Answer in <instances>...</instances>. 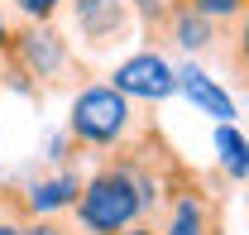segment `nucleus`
I'll list each match as a JSON object with an SVG mask.
<instances>
[{
    "label": "nucleus",
    "mask_w": 249,
    "mask_h": 235,
    "mask_svg": "<svg viewBox=\"0 0 249 235\" xmlns=\"http://www.w3.org/2000/svg\"><path fill=\"white\" fill-rule=\"evenodd\" d=\"M225 62L240 77V87L249 91V10L240 20H230V43H225Z\"/></svg>",
    "instance_id": "12"
},
{
    "label": "nucleus",
    "mask_w": 249,
    "mask_h": 235,
    "mask_svg": "<svg viewBox=\"0 0 249 235\" xmlns=\"http://www.w3.org/2000/svg\"><path fill=\"white\" fill-rule=\"evenodd\" d=\"M0 87L24 91L29 101L87 87V62L62 20H15L10 43L0 48Z\"/></svg>",
    "instance_id": "1"
},
{
    "label": "nucleus",
    "mask_w": 249,
    "mask_h": 235,
    "mask_svg": "<svg viewBox=\"0 0 249 235\" xmlns=\"http://www.w3.org/2000/svg\"><path fill=\"white\" fill-rule=\"evenodd\" d=\"M67 216L77 221L82 235H115V231H124V226L149 221L144 192H139V177L129 168V158L106 154L91 173H87L82 192H77V206H72Z\"/></svg>",
    "instance_id": "3"
},
{
    "label": "nucleus",
    "mask_w": 249,
    "mask_h": 235,
    "mask_svg": "<svg viewBox=\"0 0 249 235\" xmlns=\"http://www.w3.org/2000/svg\"><path fill=\"white\" fill-rule=\"evenodd\" d=\"M106 82L115 91H124L129 101H139V106H163L168 96H178V67L158 48H139V53L115 62L106 72Z\"/></svg>",
    "instance_id": "7"
},
{
    "label": "nucleus",
    "mask_w": 249,
    "mask_h": 235,
    "mask_svg": "<svg viewBox=\"0 0 249 235\" xmlns=\"http://www.w3.org/2000/svg\"><path fill=\"white\" fill-rule=\"evenodd\" d=\"M134 5V20H139V29H144V43L158 48V43H168V15H173V0H129Z\"/></svg>",
    "instance_id": "11"
},
{
    "label": "nucleus",
    "mask_w": 249,
    "mask_h": 235,
    "mask_svg": "<svg viewBox=\"0 0 249 235\" xmlns=\"http://www.w3.org/2000/svg\"><path fill=\"white\" fill-rule=\"evenodd\" d=\"M0 235H24V231H19V221H15V216H5V211H0Z\"/></svg>",
    "instance_id": "18"
},
{
    "label": "nucleus",
    "mask_w": 249,
    "mask_h": 235,
    "mask_svg": "<svg viewBox=\"0 0 249 235\" xmlns=\"http://www.w3.org/2000/svg\"><path fill=\"white\" fill-rule=\"evenodd\" d=\"M115 235H158V226H149V221H139V226H124V231H115Z\"/></svg>",
    "instance_id": "17"
},
{
    "label": "nucleus",
    "mask_w": 249,
    "mask_h": 235,
    "mask_svg": "<svg viewBox=\"0 0 249 235\" xmlns=\"http://www.w3.org/2000/svg\"><path fill=\"white\" fill-rule=\"evenodd\" d=\"M58 20L72 34V43L87 48V53H110V48L129 43L139 29L129 0H67Z\"/></svg>",
    "instance_id": "5"
},
{
    "label": "nucleus",
    "mask_w": 249,
    "mask_h": 235,
    "mask_svg": "<svg viewBox=\"0 0 249 235\" xmlns=\"http://www.w3.org/2000/svg\"><path fill=\"white\" fill-rule=\"evenodd\" d=\"M154 226L158 235H220V197L182 158L168 168V192H163Z\"/></svg>",
    "instance_id": "4"
},
{
    "label": "nucleus",
    "mask_w": 249,
    "mask_h": 235,
    "mask_svg": "<svg viewBox=\"0 0 249 235\" xmlns=\"http://www.w3.org/2000/svg\"><path fill=\"white\" fill-rule=\"evenodd\" d=\"M149 125H158L154 116L139 111V101H129L124 91H115L110 82H87V87L72 91V106H67V135L77 139L82 154H120L129 149Z\"/></svg>",
    "instance_id": "2"
},
{
    "label": "nucleus",
    "mask_w": 249,
    "mask_h": 235,
    "mask_svg": "<svg viewBox=\"0 0 249 235\" xmlns=\"http://www.w3.org/2000/svg\"><path fill=\"white\" fill-rule=\"evenodd\" d=\"M216 20H206V15H196L192 5L182 0H173V15H168V43H178L182 53H211L216 48Z\"/></svg>",
    "instance_id": "9"
},
{
    "label": "nucleus",
    "mask_w": 249,
    "mask_h": 235,
    "mask_svg": "<svg viewBox=\"0 0 249 235\" xmlns=\"http://www.w3.org/2000/svg\"><path fill=\"white\" fill-rule=\"evenodd\" d=\"M19 231L24 235H82L72 221H62V216H34V221H19Z\"/></svg>",
    "instance_id": "15"
},
{
    "label": "nucleus",
    "mask_w": 249,
    "mask_h": 235,
    "mask_svg": "<svg viewBox=\"0 0 249 235\" xmlns=\"http://www.w3.org/2000/svg\"><path fill=\"white\" fill-rule=\"evenodd\" d=\"M67 0H10L15 20H58Z\"/></svg>",
    "instance_id": "14"
},
{
    "label": "nucleus",
    "mask_w": 249,
    "mask_h": 235,
    "mask_svg": "<svg viewBox=\"0 0 249 235\" xmlns=\"http://www.w3.org/2000/svg\"><path fill=\"white\" fill-rule=\"evenodd\" d=\"M87 173L77 163L67 168H53L43 177H29V182H10L0 187V211L15 216V221H34V216H67L77 206V192H82Z\"/></svg>",
    "instance_id": "6"
},
{
    "label": "nucleus",
    "mask_w": 249,
    "mask_h": 235,
    "mask_svg": "<svg viewBox=\"0 0 249 235\" xmlns=\"http://www.w3.org/2000/svg\"><path fill=\"white\" fill-rule=\"evenodd\" d=\"M10 34H15V10H10V0H0V48L10 43Z\"/></svg>",
    "instance_id": "16"
},
{
    "label": "nucleus",
    "mask_w": 249,
    "mask_h": 235,
    "mask_svg": "<svg viewBox=\"0 0 249 235\" xmlns=\"http://www.w3.org/2000/svg\"><path fill=\"white\" fill-rule=\"evenodd\" d=\"M182 5H192L196 15H206V20H216V24H230V20H240L249 10V0H182Z\"/></svg>",
    "instance_id": "13"
},
{
    "label": "nucleus",
    "mask_w": 249,
    "mask_h": 235,
    "mask_svg": "<svg viewBox=\"0 0 249 235\" xmlns=\"http://www.w3.org/2000/svg\"><path fill=\"white\" fill-rule=\"evenodd\" d=\"M216 154H220V173L230 182H249V139L235 130V120L216 125Z\"/></svg>",
    "instance_id": "10"
},
{
    "label": "nucleus",
    "mask_w": 249,
    "mask_h": 235,
    "mask_svg": "<svg viewBox=\"0 0 249 235\" xmlns=\"http://www.w3.org/2000/svg\"><path fill=\"white\" fill-rule=\"evenodd\" d=\"M178 91H182V96L201 111V116H211L216 125L235 120V101H230V91L220 87L216 77H206L201 67H192V62H182V67H178Z\"/></svg>",
    "instance_id": "8"
}]
</instances>
